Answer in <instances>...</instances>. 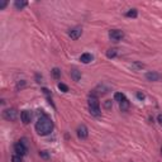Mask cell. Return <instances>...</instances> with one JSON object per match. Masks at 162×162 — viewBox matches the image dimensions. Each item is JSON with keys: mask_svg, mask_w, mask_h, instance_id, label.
I'll list each match as a JSON object with an SVG mask.
<instances>
[{"mask_svg": "<svg viewBox=\"0 0 162 162\" xmlns=\"http://www.w3.org/2000/svg\"><path fill=\"white\" fill-rule=\"evenodd\" d=\"M39 156L43 157L44 160H48V158H50V154L47 153V151H41V152H39Z\"/></svg>", "mask_w": 162, "mask_h": 162, "instance_id": "cell-20", "label": "cell"}, {"mask_svg": "<svg viewBox=\"0 0 162 162\" xmlns=\"http://www.w3.org/2000/svg\"><path fill=\"white\" fill-rule=\"evenodd\" d=\"M71 79H72L74 81L79 82V81H80V79H81V72L79 71V70H76V68L71 70Z\"/></svg>", "mask_w": 162, "mask_h": 162, "instance_id": "cell-12", "label": "cell"}, {"mask_svg": "<svg viewBox=\"0 0 162 162\" xmlns=\"http://www.w3.org/2000/svg\"><path fill=\"white\" fill-rule=\"evenodd\" d=\"M124 37V33L123 30H119V29H112L109 32V38L112 42H119V41H122Z\"/></svg>", "mask_w": 162, "mask_h": 162, "instance_id": "cell-3", "label": "cell"}, {"mask_svg": "<svg viewBox=\"0 0 162 162\" xmlns=\"http://www.w3.org/2000/svg\"><path fill=\"white\" fill-rule=\"evenodd\" d=\"M104 105H105V108H106V109H109L110 106H112V100H106Z\"/></svg>", "mask_w": 162, "mask_h": 162, "instance_id": "cell-23", "label": "cell"}, {"mask_svg": "<svg viewBox=\"0 0 162 162\" xmlns=\"http://www.w3.org/2000/svg\"><path fill=\"white\" fill-rule=\"evenodd\" d=\"M52 75H53V77H54V79H56V80H58V79H60V77H61V71H60V70H58V68H57V67H54V68H53V70H52Z\"/></svg>", "mask_w": 162, "mask_h": 162, "instance_id": "cell-18", "label": "cell"}, {"mask_svg": "<svg viewBox=\"0 0 162 162\" xmlns=\"http://www.w3.org/2000/svg\"><path fill=\"white\" fill-rule=\"evenodd\" d=\"M27 4H28L27 1H23V0H20L19 1V0H17V1L14 3V6H15L17 10H22L24 6H27Z\"/></svg>", "mask_w": 162, "mask_h": 162, "instance_id": "cell-15", "label": "cell"}, {"mask_svg": "<svg viewBox=\"0 0 162 162\" xmlns=\"http://www.w3.org/2000/svg\"><path fill=\"white\" fill-rule=\"evenodd\" d=\"M30 118H32V115H30V113L28 110H23V112L20 113V119H22V122L24 124L30 123Z\"/></svg>", "mask_w": 162, "mask_h": 162, "instance_id": "cell-10", "label": "cell"}, {"mask_svg": "<svg viewBox=\"0 0 162 162\" xmlns=\"http://www.w3.org/2000/svg\"><path fill=\"white\" fill-rule=\"evenodd\" d=\"M137 98H138L139 100H143V99H144V94H143V92H138V94H137Z\"/></svg>", "mask_w": 162, "mask_h": 162, "instance_id": "cell-24", "label": "cell"}, {"mask_svg": "<svg viewBox=\"0 0 162 162\" xmlns=\"http://www.w3.org/2000/svg\"><path fill=\"white\" fill-rule=\"evenodd\" d=\"M58 89H60L61 91H63V92H68V86L65 85V84H62V82L58 84Z\"/></svg>", "mask_w": 162, "mask_h": 162, "instance_id": "cell-19", "label": "cell"}, {"mask_svg": "<svg viewBox=\"0 0 162 162\" xmlns=\"http://www.w3.org/2000/svg\"><path fill=\"white\" fill-rule=\"evenodd\" d=\"M12 161L13 162H22V156H19V154H15V156L12 157Z\"/></svg>", "mask_w": 162, "mask_h": 162, "instance_id": "cell-21", "label": "cell"}, {"mask_svg": "<svg viewBox=\"0 0 162 162\" xmlns=\"http://www.w3.org/2000/svg\"><path fill=\"white\" fill-rule=\"evenodd\" d=\"M134 66L138 67V68H143V65L142 63H138V62H136V63H134Z\"/></svg>", "mask_w": 162, "mask_h": 162, "instance_id": "cell-26", "label": "cell"}, {"mask_svg": "<svg viewBox=\"0 0 162 162\" xmlns=\"http://www.w3.org/2000/svg\"><path fill=\"white\" fill-rule=\"evenodd\" d=\"M6 5H8V1H5V0H1V1H0V10L4 9Z\"/></svg>", "mask_w": 162, "mask_h": 162, "instance_id": "cell-22", "label": "cell"}, {"mask_svg": "<svg viewBox=\"0 0 162 162\" xmlns=\"http://www.w3.org/2000/svg\"><path fill=\"white\" fill-rule=\"evenodd\" d=\"M80 61L82 62V63H90V62L92 61L91 53H82L80 56Z\"/></svg>", "mask_w": 162, "mask_h": 162, "instance_id": "cell-11", "label": "cell"}, {"mask_svg": "<svg viewBox=\"0 0 162 162\" xmlns=\"http://www.w3.org/2000/svg\"><path fill=\"white\" fill-rule=\"evenodd\" d=\"M161 154H162V147H161Z\"/></svg>", "mask_w": 162, "mask_h": 162, "instance_id": "cell-27", "label": "cell"}, {"mask_svg": "<svg viewBox=\"0 0 162 162\" xmlns=\"http://www.w3.org/2000/svg\"><path fill=\"white\" fill-rule=\"evenodd\" d=\"M117 54H118V50L117 48H110V50L106 51V57L108 58H114L117 57Z\"/></svg>", "mask_w": 162, "mask_h": 162, "instance_id": "cell-14", "label": "cell"}, {"mask_svg": "<svg viewBox=\"0 0 162 162\" xmlns=\"http://www.w3.org/2000/svg\"><path fill=\"white\" fill-rule=\"evenodd\" d=\"M88 136H89V130H88V128H86V125H84V124L79 125V128H77V137L79 138L85 139V138H88Z\"/></svg>", "mask_w": 162, "mask_h": 162, "instance_id": "cell-8", "label": "cell"}, {"mask_svg": "<svg viewBox=\"0 0 162 162\" xmlns=\"http://www.w3.org/2000/svg\"><path fill=\"white\" fill-rule=\"evenodd\" d=\"M157 120H158V123L162 125V114H158V117H157Z\"/></svg>", "mask_w": 162, "mask_h": 162, "instance_id": "cell-25", "label": "cell"}, {"mask_svg": "<svg viewBox=\"0 0 162 162\" xmlns=\"http://www.w3.org/2000/svg\"><path fill=\"white\" fill-rule=\"evenodd\" d=\"M3 117L9 120V122H14L17 119V117H18V112H17L15 109H6L4 110V113H3Z\"/></svg>", "mask_w": 162, "mask_h": 162, "instance_id": "cell-4", "label": "cell"}, {"mask_svg": "<svg viewBox=\"0 0 162 162\" xmlns=\"http://www.w3.org/2000/svg\"><path fill=\"white\" fill-rule=\"evenodd\" d=\"M119 108H120L122 112H127V110L129 109V100H128V99L125 98L123 101H120L119 103Z\"/></svg>", "mask_w": 162, "mask_h": 162, "instance_id": "cell-13", "label": "cell"}, {"mask_svg": "<svg viewBox=\"0 0 162 162\" xmlns=\"http://www.w3.org/2000/svg\"><path fill=\"white\" fill-rule=\"evenodd\" d=\"M88 104H89V112H90L91 115H94V117H100L101 115L100 104H99L98 96L90 94V96H89V100H88Z\"/></svg>", "mask_w": 162, "mask_h": 162, "instance_id": "cell-2", "label": "cell"}, {"mask_svg": "<svg viewBox=\"0 0 162 162\" xmlns=\"http://www.w3.org/2000/svg\"><path fill=\"white\" fill-rule=\"evenodd\" d=\"M146 79L148 81H153V82H156V81H160L161 79H162V76L158 72H156V71H148L147 74H146Z\"/></svg>", "mask_w": 162, "mask_h": 162, "instance_id": "cell-7", "label": "cell"}, {"mask_svg": "<svg viewBox=\"0 0 162 162\" xmlns=\"http://www.w3.org/2000/svg\"><path fill=\"white\" fill-rule=\"evenodd\" d=\"M108 91H109V88H105L104 85H99V86H96V88L94 89V91L91 92V95H95V96H98V95H104V94H106Z\"/></svg>", "mask_w": 162, "mask_h": 162, "instance_id": "cell-9", "label": "cell"}, {"mask_svg": "<svg viewBox=\"0 0 162 162\" xmlns=\"http://www.w3.org/2000/svg\"><path fill=\"white\" fill-rule=\"evenodd\" d=\"M14 152L17 154H19V156H24V154L27 153V147L26 144H24L23 142H18L14 144Z\"/></svg>", "mask_w": 162, "mask_h": 162, "instance_id": "cell-5", "label": "cell"}, {"mask_svg": "<svg viewBox=\"0 0 162 162\" xmlns=\"http://www.w3.org/2000/svg\"><path fill=\"white\" fill-rule=\"evenodd\" d=\"M137 15H138L137 9H130L125 13V17H128V18H137Z\"/></svg>", "mask_w": 162, "mask_h": 162, "instance_id": "cell-16", "label": "cell"}, {"mask_svg": "<svg viewBox=\"0 0 162 162\" xmlns=\"http://www.w3.org/2000/svg\"><path fill=\"white\" fill-rule=\"evenodd\" d=\"M81 34H82V28L81 27H75V28H72L70 32H68V36H70L71 39H74V41L80 38Z\"/></svg>", "mask_w": 162, "mask_h": 162, "instance_id": "cell-6", "label": "cell"}, {"mask_svg": "<svg viewBox=\"0 0 162 162\" xmlns=\"http://www.w3.org/2000/svg\"><path fill=\"white\" fill-rule=\"evenodd\" d=\"M53 129V122L52 119L50 118L48 115L43 114L42 117H39L38 120L36 123V130L39 136H47L52 132Z\"/></svg>", "mask_w": 162, "mask_h": 162, "instance_id": "cell-1", "label": "cell"}, {"mask_svg": "<svg viewBox=\"0 0 162 162\" xmlns=\"http://www.w3.org/2000/svg\"><path fill=\"white\" fill-rule=\"evenodd\" d=\"M114 99L120 103V101H123L124 99H125V95H124L123 92H115V94H114Z\"/></svg>", "mask_w": 162, "mask_h": 162, "instance_id": "cell-17", "label": "cell"}]
</instances>
